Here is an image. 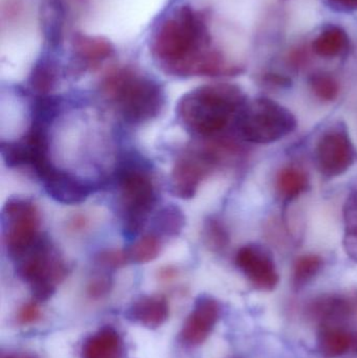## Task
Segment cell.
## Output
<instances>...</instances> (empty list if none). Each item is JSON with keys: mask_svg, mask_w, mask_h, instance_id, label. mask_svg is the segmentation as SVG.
<instances>
[{"mask_svg": "<svg viewBox=\"0 0 357 358\" xmlns=\"http://www.w3.org/2000/svg\"><path fill=\"white\" fill-rule=\"evenodd\" d=\"M211 42L205 15L184 4L161 23L150 48L161 69L173 77H228L232 63Z\"/></svg>", "mask_w": 357, "mask_h": 358, "instance_id": "obj_1", "label": "cell"}, {"mask_svg": "<svg viewBox=\"0 0 357 358\" xmlns=\"http://www.w3.org/2000/svg\"><path fill=\"white\" fill-rule=\"evenodd\" d=\"M247 98L234 84L199 86L182 96L176 107L182 125L199 138H220L231 124L237 123Z\"/></svg>", "mask_w": 357, "mask_h": 358, "instance_id": "obj_2", "label": "cell"}, {"mask_svg": "<svg viewBox=\"0 0 357 358\" xmlns=\"http://www.w3.org/2000/svg\"><path fill=\"white\" fill-rule=\"evenodd\" d=\"M101 88L130 125H143L152 121L165 106L163 85L130 66L109 71Z\"/></svg>", "mask_w": 357, "mask_h": 358, "instance_id": "obj_3", "label": "cell"}, {"mask_svg": "<svg viewBox=\"0 0 357 358\" xmlns=\"http://www.w3.org/2000/svg\"><path fill=\"white\" fill-rule=\"evenodd\" d=\"M121 192L123 233L126 239L140 235L157 202L150 169L140 159L128 157L117 168Z\"/></svg>", "mask_w": 357, "mask_h": 358, "instance_id": "obj_4", "label": "cell"}, {"mask_svg": "<svg viewBox=\"0 0 357 358\" xmlns=\"http://www.w3.org/2000/svg\"><path fill=\"white\" fill-rule=\"evenodd\" d=\"M297 125V119L289 109L268 98L247 102L236 123L241 138L256 145L278 142L293 134Z\"/></svg>", "mask_w": 357, "mask_h": 358, "instance_id": "obj_5", "label": "cell"}, {"mask_svg": "<svg viewBox=\"0 0 357 358\" xmlns=\"http://www.w3.org/2000/svg\"><path fill=\"white\" fill-rule=\"evenodd\" d=\"M15 262L19 278L29 284L37 301L52 298L57 286L68 273V267L58 250L48 237L42 235Z\"/></svg>", "mask_w": 357, "mask_h": 358, "instance_id": "obj_6", "label": "cell"}, {"mask_svg": "<svg viewBox=\"0 0 357 358\" xmlns=\"http://www.w3.org/2000/svg\"><path fill=\"white\" fill-rule=\"evenodd\" d=\"M1 218L4 245L15 261L41 236L39 210L31 200L10 198L4 204Z\"/></svg>", "mask_w": 357, "mask_h": 358, "instance_id": "obj_7", "label": "cell"}, {"mask_svg": "<svg viewBox=\"0 0 357 358\" xmlns=\"http://www.w3.org/2000/svg\"><path fill=\"white\" fill-rule=\"evenodd\" d=\"M356 147L342 125L325 132L316 145V165L325 178L343 176L356 164Z\"/></svg>", "mask_w": 357, "mask_h": 358, "instance_id": "obj_8", "label": "cell"}, {"mask_svg": "<svg viewBox=\"0 0 357 358\" xmlns=\"http://www.w3.org/2000/svg\"><path fill=\"white\" fill-rule=\"evenodd\" d=\"M237 267L257 290L264 292L276 289L280 281L278 269L270 252L257 244H247L237 252Z\"/></svg>", "mask_w": 357, "mask_h": 358, "instance_id": "obj_9", "label": "cell"}, {"mask_svg": "<svg viewBox=\"0 0 357 358\" xmlns=\"http://www.w3.org/2000/svg\"><path fill=\"white\" fill-rule=\"evenodd\" d=\"M221 305L209 296H201L184 321L180 338L190 347L203 344L211 336L221 317Z\"/></svg>", "mask_w": 357, "mask_h": 358, "instance_id": "obj_10", "label": "cell"}, {"mask_svg": "<svg viewBox=\"0 0 357 358\" xmlns=\"http://www.w3.org/2000/svg\"><path fill=\"white\" fill-rule=\"evenodd\" d=\"M38 178L41 180L48 195L63 204L81 203L96 189L92 183L58 169L54 165L50 166Z\"/></svg>", "mask_w": 357, "mask_h": 358, "instance_id": "obj_11", "label": "cell"}, {"mask_svg": "<svg viewBox=\"0 0 357 358\" xmlns=\"http://www.w3.org/2000/svg\"><path fill=\"white\" fill-rule=\"evenodd\" d=\"M354 310V305L349 299L339 294H324L310 303L308 315L319 327L345 325L352 317Z\"/></svg>", "mask_w": 357, "mask_h": 358, "instance_id": "obj_12", "label": "cell"}, {"mask_svg": "<svg viewBox=\"0 0 357 358\" xmlns=\"http://www.w3.org/2000/svg\"><path fill=\"white\" fill-rule=\"evenodd\" d=\"M318 348L327 358L357 355V330L346 325L322 326L319 329Z\"/></svg>", "mask_w": 357, "mask_h": 358, "instance_id": "obj_13", "label": "cell"}, {"mask_svg": "<svg viewBox=\"0 0 357 358\" xmlns=\"http://www.w3.org/2000/svg\"><path fill=\"white\" fill-rule=\"evenodd\" d=\"M81 358H127L125 343L117 330L105 326L84 341Z\"/></svg>", "mask_w": 357, "mask_h": 358, "instance_id": "obj_14", "label": "cell"}, {"mask_svg": "<svg viewBox=\"0 0 357 358\" xmlns=\"http://www.w3.org/2000/svg\"><path fill=\"white\" fill-rule=\"evenodd\" d=\"M127 319L148 329H156L167 322L169 317V304L167 299L159 294L143 296L128 309Z\"/></svg>", "mask_w": 357, "mask_h": 358, "instance_id": "obj_15", "label": "cell"}, {"mask_svg": "<svg viewBox=\"0 0 357 358\" xmlns=\"http://www.w3.org/2000/svg\"><path fill=\"white\" fill-rule=\"evenodd\" d=\"M71 45L75 57L87 67L96 66L115 52V45L106 38L83 33L73 34Z\"/></svg>", "mask_w": 357, "mask_h": 358, "instance_id": "obj_16", "label": "cell"}, {"mask_svg": "<svg viewBox=\"0 0 357 358\" xmlns=\"http://www.w3.org/2000/svg\"><path fill=\"white\" fill-rule=\"evenodd\" d=\"M66 8L64 0H48L42 14V33L52 48L62 45L64 39V21Z\"/></svg>", "mask_w": 357, "mask_h": 358, "instance_id": "obj_17", "label": "cell"}, {"mask_svg": "<svg viewBox=\"0 0 357 358\" xmlns=\"http://www.w3.org/2000/svg\"><path fill=\"white\" fill-rule=\"evenodd\" d=\"M349 46V38L342 27L331 25L321 31L314 39L312 48L318 56L323 58H335L341 56Z\"/></svg>", "mask_w": 357, "mask_h": 358, "instance_id": "obj_18", "label": "cell"}, {"mask_svg": "<svg viewBox=\"0 0 357 358\" xmlns=\"http://www.w3.org/2000/svg\"><path fill=\"white\" fill-rule=\"evenodd\" d=\"M309 187V179L304 170L298 167H285L278 173L276 179L277 192L286 201L296 199L305 193Z\"/></svg>", "mask_w": 357, "mask_h": 358, "instance_id": "obj_19", "label": "cell"}, {"mask_svg": "<svg viewBox=\"0 0 357 358\" xmlns=\"http://www.w3.org/2000/svg\"><path fill=\"white\" fill-rule=\"evenodd\" d=\"M58 79V66L50 55H42L31 69L29 83L31 90L40 96H48L56 85Z\"/></svg>", "mask_w": 357, "mask_h": 358, "instance_id": "obj_20", "label": "cell"}, {"mask_svg": "<svg viewBox=\"0 0 357 358\" xmlns=\"http://www.w3.org/2000/svg\"><path fill=\"white\" fill-rule=\"evenodd\" d=\"M186 217L178 206L161 208L153 218L152 233L161 237H176L182 233Z\"/></svg>", "mask_w": 357, "mask_h": 358, "instance_id": "obj_21", "label": "cell"}, {"mask_svg": "<svg viewBox=\"0 0 357 358\" xmlns=\"http://www.w3.org/2000/svg\"><path fill=\"white\" fill-rule=\"evenodd\" d=\"M324 261L319 255L307 254L296 260L293 268V286L296 290L303 289L321 273Z\"/></svg>", "mask_w": 357, "mask_h": 358, "instance_id": "obj_22", "label": "cell"}, {"mask_svg": "<svg viewBox=\"0 0 357 358\" xmlns=\"http://www.w3.org/2000/svg\"><path fill=\"white\" fill-rule=\"evenodd\" d=\"M161 252V238L151 233L146 234L138 240L128 250L129 260L144 264L155 260Z\"/></svg>", "mask_w": 357, "mask_h": 358, "instance_id": "obj_23", "label": "cell"}, {"mask_svg": "<svg viewBox=\"0 0 357 358\" xmlns=\"http://www.w3.org/2000/svg\"><path fill=\"white\" fill-rule=\"evenodd\" d=\"M203 239L212 250L221 252L230 243V234L219 219L210 217L203 225Z\"/></svg>", "mask_w": 357, "mask_h": 358, "instance_id": "obj_24", "label": "cell"}, {"mask_svg": "<svg viewBox=\"0 0 357 358\" xmlns=\"http://www.w3.org/2000/svg\"><path fill=\"white\" fill-rule=\"evenodd\" d=\"M309 84L314 96L324 102H333L339 96V82L330 73H314L310 77Z\"/></svg>", "mask_w": 357, "mask_h": 358, "instance_id": "obj_25", "label": "cell"}, {"mask_svg": "<svg viewBox=\"0 0 357 358\" xmlns=\"http://www.w3.org/2000/svg\"><path fill=\"white\" fill-rule=\"evenodd\" d=\"M96 260L101 266L117 269L124 266L129 260V257L127 252L121 250H105L96 255Z\"/></svg>", "mask_w": 357, "mask_h": 358, "instance_id": "obj_26", "label": "cell"}, {"mask_svg": "<svg viewBox=\"0 0 357 358\" xmlns=\"http://www.w3.org/2000/svg\"><path fill=\"white\" fill-rule=\"evenodd\" d=\"M111 289H112V280L108 275H100L90 280L86 292L92 300H101L108 296Z\"/></svg>", "mask_w": 357, "mask_h": 358, "instance_id": "obj_27", "label": "cell"}, {"mask_svg": "<svg viewBox=\"0 0 357 358\" xmlns=\"http://www.w3.org/2000/svg\"><path fill=\"white\" fill-rule=\"evenodd\" d=\"M343 246L347 256L357 262V220L345 223Z\"/></svg>", "mask_w": 357, "mask_h": 358, "instance_id": "obj_28", "label": "cell"}, {"mask_svg": "<svg viewBox=\"0 0 357 358\" xmlns=\"http://www.w3.org/2000/svg\"><path fill=\"white\" fill-rule=\"evenodd\" d=\"M39 305L36 302L25 303L17 313V321L20 325H33L41 319Z\"/></svg>", "mask_w": 357, "mask_h": 358, "instance_id": "obj_29", "label": "cell"}, {"mask_svg": "<svg viewBox=\"0 0 357 358\" xmlns=\"http://www.w3.org/2000/svg\"><path fill=\"white\" fill-rule=\"evenodd\" d=\"M333 6L344 10H357V0H328Z\"/></svg>", "mask_w": 357, "mask_h": 358, "instance_id": "obj_30", "label": "cell"}, {"mask_svg": "<svg viewBox=\"0 0 357 358\" xmlns=\"http://www.w3.org/2000/svg\"><path fill=\"white\" fill-rule=\"evenodd\" d=\"M1 358H38L33 353L25 352V351H18V352L8 353L2 355Z\"/></svg>", "mask_w": 357, "mask_h": 358, "instance_id": "obj_31", "label": "cell"}]
</instances>
